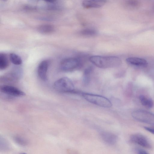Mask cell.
<instances>
[{
    "label": "cell",
    "mask_w": 154,
    "mask_h": 154,
    "mask_svg": "<svg viewBox=\"0 0 154 154\" xmlns=\"http://www.w3.org/2000/svg\"><path fill=\"white\" fill-rule=\"evenodd\" d=\"M139 99L141 104L145 107L149 109L153 107V102L151 99L143 95H140Z\"/></svg>",
    "instance_id": "cell-15"
},
{
    "label": "cell",
    "mask_w": 154,
    "mask_h": 154,
    "mask_svg": "<svg viewBox=\"0 0 154 154\" xmlns=\"http://www.w3.org/2000/svg\"><path fill=\"white\" fill-rule=\"evenodd\" d=\"M130 141L133 143L146 149H150L152 147L149 139L144 135L140 134L135 133L132 134L130 137Z\"/></svg>",
    "instance_id": "cell-7"
},
{
    "label": "cell",
    "mask_w": 154,
    "mask_h": 154,
    "mask_svg": "<svg viewBox=\"0 0 154 154\" xmlns=\"http://www.w3.org/2000/svg\"><path fill=\"white\" fill-rule=\"evenodd\" d=\"M81 95L87 101L100 106L111 107L112 104L107 98L100 95L88 93H82Z\"/></svg>",
    "instance_id": "cell-3"
},
{
    "label": "cell",
    "mask_w": 154,
    "mask_h": 154,
    "mask_svg": "<svg viewBox=\"0 0 154 154\" xmlns=\"http://www.w3.org/2000/svg\"><path fill=\"white\" fill-rule=\"evenodd\" d=\"M81 34L87 36H93L97 34V31L95 29L91 28H87L82 30Z\"/></svg>",
    "instance_id": "cell-19"
},
{
    "label": "cell",
    "mask_w": 154,
    "mask_h": 154,
    "mask_svg": "<svg viewBox=\"0 0 154 154\" xmlns=\"http://www.w3.org/2000/svg\"><path fill=\"white\" fill-rule=\"evenodd\" d=\"M53 87L57 92L62 93H77L72 81L67 77H62L54 83Z\"/></svg>",
    "instance_id": "cell-2"
},
{
    "label": "cell",
    "mask_w": 154,
    "mask_h": 154,
    "mask_svg": "<svg viewBox=\"0 0 154 154\" xmlns=\"http://www.w3.org/2000/svg\"><path fill=\"white\" fill-rule=\"evenodd\" d=\"M82 64V61L80 58L71 57L62 60L61 62L60 66L62 71L69 72L80 67Z\"/></svg>",
    "instance_id": "cell-5"
},
{
    "label": "cell",
    "mask_w": 154,
    "mask_h": 154,
    "mask_svg": "<svg viewBox=\"0 0 154 154\" xmlns=\"http://www.w3.org/2000/svg\"><path fill=\"white\" fill-rule=\"evenodd\" d=\"M0 91L4 94L13 97H21L25 95V94L23 91L10 85H5L1 86Z\"/></svg>",
    "instance_id": "cell-8"
},
{
    "label": "cell",
    "mask_w": 154,
    "mask_h": 154,
    "mask_svg": "<svg viewBox=\"0 0 154 154\" xmlns=\"http://www.w3.org/2000/svg\"><path fill=\"white\" fill-rule=\"evenodd\" d=\"M49 62L47 60L42 61L39 64L37 68V74L39 78L42 81H46L48 80L47 72Z\"/></svg>",
    "instance_id": "cell-9"
},
{
    "label": "cell",
    "mask_w": 154,
    "mask_h": 154,
    "mask_svg": "<svg viewBox=\"0 0 154 154\" xmlns=\"http://www.w3.org/2000/svg\"><path fill=\"white\" fill-rule=\"evenodd\" d=\"M93 69L92 66H89L85 70L82 78V83L84 85H87L90 83Z\"/></svg>",
    "instance_id": "cell-13"
},
{
    "label": "cell",
    "mask_w": 154,
    "mask_h": 154,
    "mask_svg": "<svg viewBox=\"0 0 154 154\" xmlns=\"http://www.w3.org/2000/svg\"><path fill=\"white\" fill-rule=\"evenodd\" d=\"M13 139L16 143L21 146H25L28 144V141L26 139L19 135L14 136Z\"/></svg>",
    "instance_id": "cell-17"
},
{
    "label": "cell",
    "mask_w": 154,
    "mask_h": 154,
    "mask_svg": "<svg viewBox=\"0 0 154 154\" xmlns=\"http://www.w3.org/2000/svg\"><path fill=\"white\" fill-rule=\"evenodd\" d=\"M8 61L5 54H0V69L3 70L5 69L8 66Z\"/></svg>",
    "instance_id": "cell-16"
},
{
    "label": "cell",
    "mask_w": 154,
    "mask_h": 154,
    "mask_svg": "<svg viewBox=\"0 0 154 154\" xmlns=\"http://www.w3.org/2000/svg\"><path fill=\"white\" fill-rule=\"evenodd\" d=\"M7 142L5 139L0 138V149L1 150L4 151L8 150V144Z\"/></svg>",
    "instance_id": "cell-21"
},
{
    "label": "cell",
    "mask_w": 154,
    "mask_h": 154,
    "mask_svg": "<svg viewBox=\"0 0 154 154\" xmlns=\"http://www.w3.org/2000/svg\"><path fill=\"white\" fill-rule=\"evenodd\" d=\"M9 57L11 63L15 65H19L22 63V61L21 58L15 53H11L9 55Z\"/></svg>",
    "instance_id": "cell-18"
},
{
    "label": "cell",
    "mask_w": 154,
    "mask_h": 154,
    "mask_svg": "<svg viewBox=\"0 0 154 154\" xmlns=\"http://www.w3.org/2000/svg\"><path fill=\"white\" fill-rule=\"evenodd\" d=\"M38 31L41 33L43 34H49L54 30V26L49 24H43L39 26L38 28Z\"/></svg>",
    "instance_id": "cell-14"
},
{
    "label": "cell",
    "mask_w": 154,
    "mask_h": 154,
    "mask_svg": "<svg viewBox=\"0 0 154 154\" xmlns=\"http://www.w3.org/2000/svg\"><path fill=\"white\" fill-rule=\"evenodd\" d=\"M128 64L137 67H145L148 65L147 61L144 59L136 57H130L126 60Z\"/></svg>",
    "instance_id": "cell-11"
},
{
    "label": "cell",
    "mask_w": 154,
    "mask_h": 154,
    "mask_svg": "<svg viewBox=\"0 0 154 154\" xmlns=\"http://www.w3.org/2000/svg\"><path fill=\"white\" fill-rule=\"evenodd\" d=\"M131 115L134 119L138 121L154 125V114L149 112L138 109L133 111Z\"/></svg>",
    "instance_id": "cell-6"
},
{
    "label": "cell",
    "mask_w": 154,
    "mask_h": 154,
    "mask_svg": "<svg viewBox=\"0 0 154 154\" xmlns=\"http://www.w3.org/2000/svg\"><path fill=\"white\" fill-rule=\"evenodd\" d=\"M106 2L104 0H85L83 1L82 5L86 8H97L102 6Z\"/></svg>",
    "instance_id": "cell-12"
},
{
    "label": "cell",
    "mask_w": 154,
    "mask_h": 154,
    "mask_svg": "<svg viewBox=\"0 0 154 154\" xmlns=\"http://www.w3.org/2000/svg\"><path fill=\"white\" fill-rule=\"evenodd\" d=\"M23 71L20 68H14L0 77L1 82L7 85L17 82L22 76Z\"/></svg>",
    "instance_id": "cell-4"
},
{
    "label": "cell",
    "mask_w": 154,
    "mask_h": 154,
    "mask_svg": "<svg viewBox=\"0 0 154 154\" xmlns=\"http://www.w3.org/2000/svg\"><path fill=\"white\" fill-rule=\"evenodd\" d=\"M136 152L137 154H150L145 150L140 148L136 149Z\"/></svg>",
    "instance_id": "cell-22"
},
{
    "label": "cell",
    "mask_w": 154,
    "mask_h": 154,
    "mask_svg": "<svg viewBox=\"0 0 154 154\" xmlns=\"http://www.w3.org/2000/svg\"><path fill=\"white\" fill-rule=\"evenodd\" d=\"M126 5L131 8L135 9L139 6V3L138 1L136 0H130L127 2Z\"/></svg>",
    "instance_id": "cell-20"
},
{
    "label": "cell",
    "mask_w": 154,
    "mask_h": 154,
    "mask_svg": "<svg viewBox=\"0 0 154 154\" xmlns=\"http://www.w3.org/2000/svg\"><path fill=\"white\" fill-rule=\"evenodd\" d=\"M89 60L93 64L102 69L116 67L122 63L121 60L115 56H92L89 58Z\"/></svg>",
    "instance_id": "cell-1"
},
{
    "label": "cell",
    "mask_w": 154,
    "mask_h": 154,
    "mask_svg": "<svg viewBox=\"0 0 154 154\" xmlns=\"http://www.w3.org/2000/svg\"><path fill=\"white\" fill-rule=\"evenodd\" d=\"M100 136L104 142L110 145L115 144L117 142L118 139L116 135L109 132H101L100 133Z\"/></svg>",
    "instance_id": "cell-10"
},
{
    "label": "cell",
    "mask_w": 154,
    "mask_h": 154,
    "mask_svg": "<svg viewBox=\"0 0 154 154\" xmlns=\"http://www.w3.org/2000/svg\"><path fill=\"white\" fill-rule=\"evenodd\" d=\"M20 154H27L26 153H20Z\"/></svg>",
    "instance_id": "cell-24"
},
{
    "label": "cell",
    "mask_w": 154,
    "mask_h": 154,
    "mask_svg": "<svg viewBox=\"0 0 154 154\" xmlns=\"http://www.w3.org/2000/svg\"><path fill=\"white\" fill-rule=\"evenodd\" d=\"M144 128L146 131L149 132L151 134H154V126H146L144 127Z\"/></svg>",
    "instance_id": "cell-23"
}]
</instances>
